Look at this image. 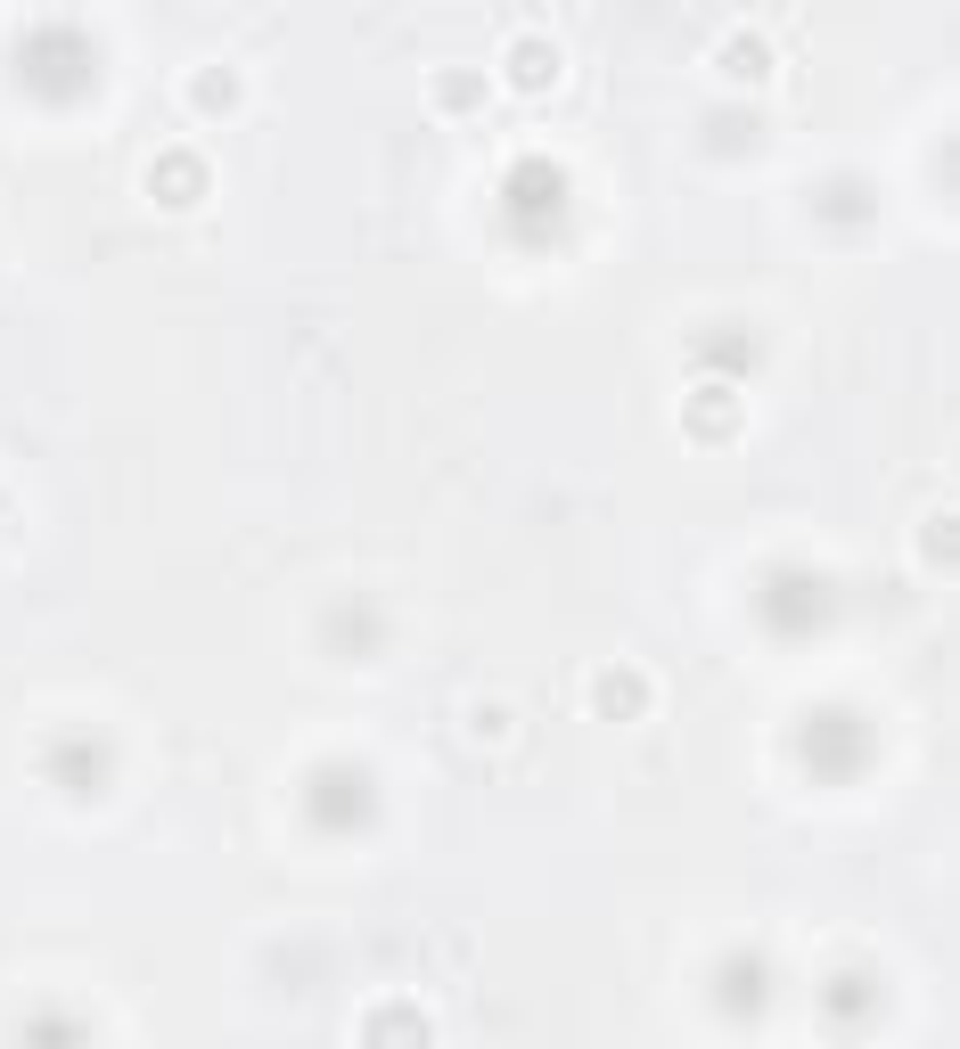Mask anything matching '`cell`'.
Listing matches in <instances>:
<instances>
[{
  "label": "cell",
  "instance_id": "obj_2",
  "mask_svg": "<svg viewBox=\"0 0 960 1049\" xmlns=\"http://www.w3.org/2000/svg\"><path fill=\"white\" fill-rule=\"evenodd\" d=\"M435 108H476V82H468V74H461V82L435 74Z\"/></svg>",
  "mask_w": 960,
  "mask_h": 1049
},
{
  "label": "cell",
  "instance_id": "obj_1",
  "mask_svg": "<svg viewBox=\"0 0 960 1049\" xmlns=\"http://www.w3.org/2000/svg\"><path fill=\"white\" fill-rule=\"evenodd\" d=\"M550 74H558V50H550V41H509V82H534V91H542Z\"/></svg>",
  "mask_w": 960,
  "mask_h": 1049
}]
</instances>
